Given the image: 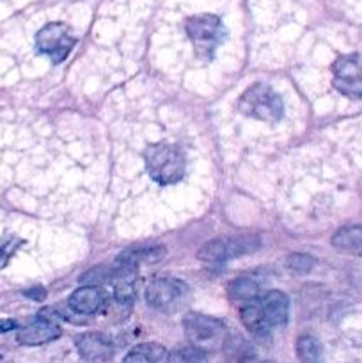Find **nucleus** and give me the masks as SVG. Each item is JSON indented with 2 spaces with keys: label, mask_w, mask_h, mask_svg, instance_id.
Listing matches in <instances>:
<instances>
[{
  "label": "nucleus",
  "mask_w": 362,
  "mask_h": 363,
  "mask_svg": "<svg viewBox=\"0 0 362 363\" xmlns=\"http://www.w3.org/2000/svg\"><path fill=\"white\" fill-rule=\"evenodd\" d=\"M183 330L187 339L190 340L192 346L206 351L215 350L220 344H224L226 339V323L220 319L212 318L204 314H188L183 321Z\"/></svg>",
  "instance_id": "obj_4"
},
{
  "label": "nucleus",
  "mask_w": 362,
  "mask_h": 363,
  "mask_svg": "<svg viewBox=\"0 0 362 363\" xmlns=\"http://www.w3.org/2000/svg\"><path fill=\"white\" fill-rule=\"evenodd\" d=\"M112 280V268H92L85 273L84 277H80V282H84L85 286H98L102 287V284H110Z\"/></svg>",
  "instance_id": "obj_20"
},
{
  "label": "nucleus",
  "mask_w": 362,
  "mask_h": 363,
  "mask_svg": "<svg viewBox=\"0 0 362 363\" xmlns=\"http://www.w3.org/2000/svg\"><path fill=\"white\" fill-rule=\"evenodd\" d=\"M185 30H187L190 41L194 43L195 52L202 57H209V59L224 39V25L215 14L204 13L190 16L185 23Z\"/></svg>",
  "instance_id": "obj_3"
},
{
  "label": "nucleus",
  "mask_w": 362,
  "mask_h": 363,
  "mask_svg": "<svg viewBox=\"0 0 362 363\" xmlns=\"http://www.w3.org/2000/svg\"><path fill=\"white\" fill-rule=\"evenodd\" d=\"M165 254V248L160 247V245H151V247H135L128 248V250L121 252L119 257L116 259V264H124V266H133V268H138L141 262H155L158 259L163 257Z\"/></svg>",
  "instance_id": "obj_16"
},
{
  "label": "nucleus",
  "mask_w": 362,
  "mask_h": 363,
  "mask_svg": "<svg viewBox=\"0 0 362 363\" xmlns=\"http://www.w3.org/2000/svg\"><path fill=\"white\" fill-rule=\"evenodd\" d=\"M23 294L27 298H31V300H35V301H43L46 298V291L43 289V287H32V289L25 291Z\"/></svg>",
  "instance_id": "obj_22"
},
{
  "label": "nucleus",
  "mask_w": 362,
  "mask_h": 363,
  "mask_svg": "<svg viewBox=\"0 0 362 363\" xmlns=\"http://www.w3.org/2000/svg\"><path fill=\"white\" fill-rule=\"evenodd\" d=\"M62 333L60 326L55 321H48V319L38 318L35 321L28 323V325L18 328L16 340L21 346H43V344H48L52 340H57Z\"/></svg>",
  "instance_id": "obj_10"
},
{
  "label": "nucleus",
  "mask_w": 362,
  "mask_h": 363,
  "mask_svg": "<svg viewBox=\"0 0 362 363\" xmlns=\"http://www.w3.org/2000/svg\"><path fill=\"white\" fill-rule=\"evenodd\" d=\"M259 305H261L265 319L272 328L286 325L287 315H290V300L286 294L280 291H270L259 300Z\"/></svg>",
  "instance_id": "obj_12"
},
{
  "label": "nucleus",
  "mask_w": 362,
  "mask_h": 363,
  "mask_svg": "<svg viewBox=\"0 0 362 363\" xmlns=\"http://www.w3.org/2000/svg\"><path fill=\"white\" fill-rule=\"evenodd\" d=\"M4 362H6V360H4V357H2V354H0V363H4Z\"/></svg>",
  "instance_id": "obj_24"
},
{
  "label": "nucleus",
  "mask_w": 362,
  "mask_h": 363,
  "mask_svg": "<svg viewBox=\"0 0 362 363\" xmlns=\"http://www.w3.org/2000/svg\"><path fill=\"white\" fill-rule=\"evenodd\" d=\"M180 358L185 363H208V353L195 346H185L180 350Z\"/></svg>",
  "instance_id": "obj_21"
},
{
  "label": "nucleus",
  "mask_w": 362,
  "mask_h": 363,
  "mask_svg": "<svg viewBox=\"0 0 362 363\" xmlns=\"http://www.w3.org/2000/svg\"><path fill=\"white\" fill-rule=\"evenodd\" d=\"M332 84L337 92L351 99L362 98V55H339L332 64Z\"/></svg>",
  "instance_id": "obj_7"
},
{
  "label": "nucleus",
  "mask_w": 362,
  "mask_h": 363,
  "mask_svg": "<svg viewBox=\"0 0 362 363\" xmlns=\"http://www.w3.org/2000/svg\"><path fill=\"white\" fill-rule=\"evenodd\" d=\"M314 257H311V255L307 254H291L290 257L286 259V268L293 273H300V275L311 272V269L314 268Z\"/></svg>",
  "instance_id": "obj_19"
},
{
  "label": "nucleus",
  "mask_w": 362,
  "mask_h": 363,
  "mask_svg": "<svg viewBox=\"0 0 362 363\" xmlns=\"http://www.w3.org/2000/svg\"><path fill=\"white\" fill-rule=\"evenodd\" d=\"M187 293V286L176 279H155L146 287V301L153 308H169Z\"/></svg>",
  "instance_id": "obj_8"
},
{
  "label": "nucleus",
  "mask_w": 362,
  "mask_h": 363,
  "mask_svg": "<svg viewBox=\"0 0 362 363\" xmlns=\"http://www.w3.org/2000/svg\"><path fill=\"white\" fill-rule=\"evenodd\" d=\"M109 303V294L98 286H82L67 300L71 311L80 315H94Z\"/></svg>",
  "instance_id": "obj_11"
},
{
  "label": "nucleus",
  "mask_w": 362,
  "mask_h": 363,
  "mask_svg": "<svg viewBox=\"0 0 362 363\" xmlns=\"http://www.w3.org/2000/svg\"><path fill=\"white\" fill-rule=\"evenodd\" d=\"M238 110L252 119L277 123L284 113L280 96L266 84H254L238 99Z\"/></svg>",
  "instance_id": "obj_2"
},
{
  "label": "nucleus",
  "mask_w": 362,
  "mask_h": 363,
  "mask_svg": "<svg viewBox=\"0 0 362 363\" xmlns=\"http://www.w3.org/2000/svg\"><path fill=\"white\" fill-rule=\"evenodd\" d=\"M332 247L343 254L362 255V225L341 227L332 236Z\"/></svg>",
  "instance_id": "obj_15"
},
{
  "label": "nucleus",
  "mask_w": 362,
  "mask_h": 363,
  "mask_svg": "<svg viewBox=\"0 0 362 363\" xmlns=\"http://www.w3.org/2000/svg\"><path fill=\"white\" fill-rule=\"evenodd\" d=\"M144 162L149 177L162 186L180 183L187 169L183 152L176 145L163 142L148 145L144 151Z\"/></svg>",
  "instance_id": "obj_1"
},
{
  "label": "nucleus",
  "mask_w": 362,
  "mask_h": 363,
  "mask_svg": "<svg viewBox=\"0 0 362 363\" xmlns=\"http://www.w3.org/2000/svg\"><path fill=\"white\" fill-rule=\"evenodd\" d=\"M170 353L156 342H144L128 351L123 363H169Z\"/></svg>",
  "instance_id": "obj_14"
},
{
  "label": "nucleus",
  "mask_w": 362,
  "mask_h": 363,
  "mask_svg": "<svg viewBox=\"0 0 362 363\" xmlns=\"http://www.w3.org/2000/svg\"><path fill=\"white\" fill-rule=\"evenodd\" d=\"M75 43H77L75 35L71 34L67 25L60 23V21L45 25L35 34V48H38L39 53L48 57L53 64L66 60L71 50H73Z\"/></svg>",
  "instance_id": "obj_6"
},
{
  "label": "nucleus",
  "mask_w": 362,
  "mask_h": 363,
  "mask_svg": "<svg viewBox=\"0 0 362 363\" xmlns=\"http://www.w3.org/2000/svg\"><path fill=\"white\" fill-rule=\"evenodd\" d=\"M18 323L14 319H0V333L13 332V330H18Z\"/></svg>",
  "instance_id": "obj_23"
},
{
  "label": "nucleus",
  "mask_w": 362,
  "mask_h": 363,
  "mask_svg": "<svg viewBox=\"0 0 362 363\" xmlns=\"http://www.w3.org/2000/svg\"><path fill=\"white\" fill-rule=\"evenodd\" d=\"M258 236H233V238H216L202 245L197 252V259L202 262H224L229 259L243 257V255L254 254L259 250Z\"/></svg>",
  "instance_id": "obj_5"
},
{
  "label": "nucleus",
  "mask_w": 362,
  "mask_h": 363,
  "mask_svg": "<svg viewBox=\"0 0 362 363\" xmlns=\"http://www.w3.org/2000/svg\"><path fill=\"white\" fill-rule=\"evenodd\" d=\"M78 354L85 363H109L114 357V344L103 333L87 332L75 339Z\"/></svg>",
  "instance_id": "obj_9"
},
{
  "label": "nucleus",
  "mask_w": 362,
  "mask_h": 363,
  "mask_svg": "<svg viewBox=\"0 0 362 363\" xmlns=\"http://www.w3.org/2000/svg\"><path fill=\"white\" fill-rule=\"evenodd\" d=\"M227 294H229V298L233 301H240V303L247 305L251 301L258 300L259 286L252 279L241 277V279L231 280L229 286H227Z\"/></svg>",
  "instance_id": "obj_17"
},
{
  "label": "nucleus",
  "mask_w": 362,
  "mask_h": 363,
  "mask_svg": "<svg viewBox=\"0 0 362 363\" xmlns=\"http://www.w3.org/2000/svg\"><path fill=\"white\" fill-rule=\"evenodd\" d=\"M297 357L300 363H322L323 347L312 335H302L297 340Z\"/></svg>",
  "instance_id": "obj_18"
},
{
  "label": "nucleus",
  "mask_w": 362,
  "mask_h": 363,
  "mask_svg": "<svg viewBox=\"0 0 362 363\" xmlns=\"http://www.w3.org/2000/svg\"><path fill=\"white\" fill-rule=\"evenodd\" d=\"M240 319L245 325V328H247L252 335L258 337V339H268L270 333H272V326H270L268 321L265 319L261 305H259V298L241 307Z\"/></svg>",
  "instance_id": "obj_13"
}]
</instances>
